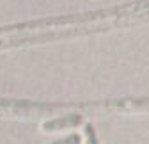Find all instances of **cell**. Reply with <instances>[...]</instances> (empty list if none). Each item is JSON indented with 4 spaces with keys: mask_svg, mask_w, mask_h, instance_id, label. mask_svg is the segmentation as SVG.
<instances>
[{
    "mask_svg": "<svg viewBox=\"0 0 149 144\" xmlns=\"http://www.w3.org/2000/svg\"><path fill=\"white\" fill-rule=\"evenodd\" d=\"M84 132H85V144H100L98 137H96V132H94V128H92L91 124H87Z\"/></svg>",
    "mask_w": 149,
    "mask_h": 144,
    "instance_id": "obj_2",
    "label": "cell"
},
{
    "mask_svg": "<svg viewBox=\"0 0 149 144\" xmlns=\"http://www.w3.org/2000/svg\"><path fill=\"white\" fill-rule=\"evenodd\" d=\"M82 123V116L78 114H68L64 117H55L52 121L43 123V130L45 132H57V130H64V128H71Z\"/></svg>",
    "mask_w": 149,
    "mask_h": 144,
    "instance_id": "obj_1",
    "label": "cell"
},
{
    "mask_svg": "<svg viewBox=\"0 0 149 144\" xmlns=\"http://www.w3.org/2000/svg\"><path fill=\"white\" fill-rule=\"evenodd\" d=\"M50 144H80V135L78 134H73L66 139H59V141H53Z\"/></svg>",
    "mask_w": 149,
    "mask_h": 144,
    "instance_id": "obj_3",
    "label": "cell"
}]
</instances>
